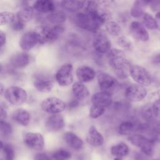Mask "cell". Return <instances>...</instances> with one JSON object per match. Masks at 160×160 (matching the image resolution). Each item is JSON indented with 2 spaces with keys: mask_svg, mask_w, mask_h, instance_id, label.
<instances>
[{
  "mask_svg": "<svg viewBox=\"0 0 160 160\" xmlns=\"http://www.w3.org/2000/svg\"><path fill=\"white\" fill-rule=\"evenodd\" d=\"M4 97L11 104L19 106L26 101L28 94L24 89L18 86H12L5 89Z\"/></svg>",
  "mask_w": 160,
  "mask_h": 160,
  "instance_id": "3957f363",
  "label": "cell"
},
{
  "mask_svg": "<svg viewBox=\"0 0 160 160\" xmlns=\"http://www.w3.org/2000/svg\"><path fill=\"white\" fill-rule=\"evenodd\" d=\"M152 131L158 136H160V122H155L152 128Z\"/></svg>",
  "mask_w": 160,
  "mask_h": 160,
  "instance_id": "7dc6e473",
  "label": "cell"
},
{
  "mask_svg": "<svg viewBox=\"0 0 160 160\" xmlns=\"http://www.w3.org/2000/svg\"><path fill=\"white\" fill-rule=\"evenodd\" d=\"M141 115L142 118L148 122H152L156 117L155 116L151 105H145L141 109Z\"/></svg>",
  "mask_w": 160,
  "mask_h": 160,
  "instance_id": "e575fe53",
  "label": "cell"
},
{
  "mask_svg": "<svg viewBox=\"0 0 160 160\" xmlns=\"http://www.w3.org/2000/svg\"><path fill=\"white\" fill-rule=\"evenodd\" d=\"M76 74L79 81L81 82H88L94 79L96 73L92 68L87 65H82L78 68Z\"/></svg>",
  "mask_w": 160,
  "mask_h": 160,
  "instance_id": "2e32d148",
  "label": "cell"
},
{
  "mask_svg": "<svg viewBox=\"0 0 160 160\" xmlns=\"http://www.w3.org/2000/svg\"><path fill=\"white\" fill-rule=\"evenodd\" d=\"M73 66L70 63H65L61 66L55 74L57 82L61 86L70 85L73 81Z\"/></svg>",
  "mask_w": 160,
  "mask_h": 160,
  "instance_id": "5b68a950",
  "label": "cell"
},
{
  "mask_svg": "<svg viewBox=\"0 0 160 160\" xmlns=\"http://www.w3.org/2000/svg\"><path fill=\"white\" fill-rule=\"evenodd\" d=\"M34 10L40 12H52L55 11L54 3L50 0L36 1L32 6Z\"/></svg>",
  "mask_w": 160,
  "mask_h": 160,
  "instance_id": "cb8c5ba5",
  "label": "cell"
},
{
  "mask_svg": "<svg viewBox=\"0 0 160 160\" xmlns=\"http://www.w3.org/2000/svg\"><path fill=\"white\" fill-rule=\"evenodd\" d=\"M82 9L84 11V12L92 13L99 9V4L96 1H84Z\"/></svg>",
  "mask_w": 160,
  "mask_h": 160,
  "instance_id": "b9f144b4",
  "label": "cell"
},
{
  "mask_svg": "<svg viewBox=\"0 0 160 160\" xmlns=\"http://www.w3.org/2000/svg\"><path fill=\"white\" fill-rule=\"evenodd\" d=\"M72 92L78 101L86 99L89 95V92L88 88L83 82L80 81L75 82L72 86Z\"/></svg>",
  "mask_w": 160,
  "mask_h": 160,
  "instance_id": "ffe728a7",
  "label": "cell"
},
{
  "mask_svg": "<svg viewBox=\"0 0 160 160\" xmlns=\"http://www.w3.org/2000/svg\"><path fill=\"white\" fill-rule=\"evenodd\" d=\"M34 160H54L52 157L44 152H39L35 155Z\"/></svg>",
  "mask_w": 160,
  "mask_h": 160,
  "instance_id": "f6af8a7d",
  "label": "cell"
},
{
  "mask_svg": "<svg viewBox=\"0 0 160 160\" xmlns=\"http://www.w3.org/2000/svg\"><path fill=\"white\" fill-rule=\"evenodd\" d=\"M124 94L126 99L129 101L139 102L146 98L147 91L144 86L142 85L132 84L126 88Z\"/></svg>",
  "mask_w": 160,
  "mask_h": 160,
  "instance_id": "9c48e42d",
  "label": "cell"
},
{
  "mask_svg": "<svg viewBox=\"0 0 160 160\" xmlns=\"http://www.w3.org/2000/svg\"><path fill=\"white\" fill-rule=\"evenodd\" d=\"M10 65L15 69L24 68L29 63L30 58L26 52H17L9 58Z\"/></svg>",
  "mask_w": 160,
  "mask_h": 160,
  "instance_id": "ac0fdd59",
  "label": "cell"
},
{
  "mask_svg": "<svg viewBox=\"0 0 160 160\" xmlns=\"http://www.w3.org/2000/svg\"><path fill=\"white\" fill-rule=\"evenodd\" d=\"M105 112V108L92 104L90 108L89 115L92 119H96L101 116Z\"/></svg>",
  "mask_w": 160,
  "mask_h": 160,
  "instance_id": "60d3db41",
  "label": "cell"
},
{
  "mask_svg": "<svg viewBox=\"0 0 160 160\" xmlns=\"http://www.w3.org/2000/svg\"><path fill=\"white\" fill-rule=\"evenodd\" d=\"M42 110L46 112L56 114L62 112L66 108L65 102L56 97H50L44 99L41 104Z\"/></svg>",
  "mask_w": 160,
  "mask_h": 160,
  "instance_id": "8992f818",
  "label": "cell"
},
{
  "mask_svg": "<svg viewBox=\"0 0 160 160\" xmlns=\"http://www.w3.org/2000/svg\"><path fill=\"white\" fill-rule=\"evenodd\" d=\"M49 30L50 28L44 26H38L33 30L37 36L39 44H43L49 42Z\"/></svg>",
  "mask_w": 160,
  "mask_h": 160,
  "instance_id": "f1b7e54d",
  "label": "cell"
},
{
  "mask_svg": "<svg viewBox=\"0 0 160 160\" xmlns=\"http://www.w3.org/2000/svg\"><path fill=\"white\" fill-rule=\"evenodd\" d=\"M15 14L9 11H2L0 13V24H11L15 21Z\"/></svg>",
  "mask_w": 160,
  "mask_h": 160,
  "instance_id": "d590c367",
  "label": "cell"
},
{
  "mask_svg": "<svg viewBox=\"0 0 160 160\" xmlns=\"http://www.w3.org/2000/svg\"><path fill=\"white\" fill-rule=\"evenodd\" d=\"M146 1H136L131 9V15L134 18H139L144 14V10L148 6Z\"/></svg>",
  "mask_w": 160,
  "mask_h": 160,
  "instance_id": "d4e9b609",
  "label": "cell"
},
{
  "mask_svg": "<svg viewBox=\"0 0 160 160\" xmlns=\"http://www.w3.org/2000/svg\"><path fill=\"white\" fill-rule=\"evenodd\" d=\"M152 62L154 64H160V53L153 57L152 59Z\"/></svg>",
  "mask_w": 160,
  "mask_h": 160,
  "instance_id": "681fc988",
  "label": "cell"
},
{
  "mask_svg": "<svg viewBox=\"0 0 160 160\" xmlns=\"http://www.w3.org/2000/svg\"><path fill=\"white\" fill-rule=\"evenodd\" d=\"M7 118V112L6 109L2 107V105H1L0 107V119L1 121L4 120Z\"/></svg>",
  "mask_w": 160,
  "mask_h": 160,
  "instance_id": "c3c4849f",
  "label": "cell"
},
{
  "mask_svg": "<svg viewBox=\"0 0 160 160\" xmlns=\"http://www.w3.org/2000/svg\"><path fill=\"white\" fill-rule=\"evenodd\" d=\"M117 43L121 48L127 51H131L133 48L132 42L125 36H120L118 38Z\"/></svg>",
  "mask_w": 160,
  "mask_h": 160,
  "instance_id": "ab89813d",
  "label": "cell"
},
{
  "mask_svg": "<svg viewBox=\"0 0 160 160\" xmlns=\"http://www.w3.org/2000/svg\"><path fill=\"white\" fill-rule=\"evenodd\" d=\"M156 20L160 23V12H158L156 14Z\"/></svg>",
  "mask_w": 160,
  "mask_h": 160,
  "instance_id": "f5cc1de1",
  "label": "cell"
},
{
  "mask_svg": "<svg viewBox=\"0 0 160 160\" xmlns=\"http://www.w3.org/2000/svg\"><path fill=\"white\" fill-rule=\"evenodd\" d=\"M87 142L92 146H101L103 144L104 139L100 132L96 126H91L88 131L86 136Z\"/></svg>",
  "mask_w": 160,
  "mask_h": 160,
  "instance_id": "d6986e66",
  "label": "cell"
},
{
  "mask_svg": "<svg viewBox=\"0 0 160 160\" xmlns=\"http://www.w3.org/2000/svg\"><path fill=\"white\" fill-rule=\"evenodd\" d=\"M129 75L136 84L143 86H149L151 84L152 78L150 74L146 69L141 66H132Z\"/></svg>",
  "mask_w": 160,
  "mask_h": 160,
  "instance_id": "52a82bcc",
  "label": "cell"
},
{
  "mask_svg": "<svg viewBox=\"0 0 160 160\" xmlns=\"http://www.w3.org/2000/svg\"><path fill=\"white\" fill-rule=\"evenodd\" d=\"M84 1H62L61 6L63 9L69 12H76L82 9Z\"/></svg>",
  "mask_w": 160,
  "mask_h": 160,
  "instance_id": "f546056e",
  "label": "cell"
},
{
  "mask_svg": "<svg viewBox=\"0 0 160 160\" xmlns=\"http://www.w3.org/2000/svg\"><path fill=\"white\" fill-rule=\"evenodd\" d=\"M92 45L94 49L101 54L108 52L111 49V42L106 32L102 30H99L94 39Z\"/></svg>",
  "mask_w": 160,
  "mask_h": 160,
  "instance_id": "ba28073f",
  "label": "cell"
},
{
  "mask_svg": "<svg viewBox=\"0 0 160 160\" xmlns=\"http://www.w3.org/2000/svg\"><path fill=\"white\" fill-rule=\"evenodd\" d=\"M48 20L52 24L56 25H59L64 22L66 20V16L65 14L61 11H54L48 14Z\"/></svg>",
  "mask_w": 160,
  "mask_h": 160,
  "instance_id": "4dcf8cb0",
  "label": "cell"
},
{
  "mask_svg": "<svg viewBox=\"0 0 160 160\" xmlns=\"http://www.w3.org/2000/svg\"><path fill=\"white\" fill-rule=\"evenodd\" d=\"M24 23L19 20H15L14 22L11 24V28L14 31H20L22 30L24 28Z\"/></svg>",
  "mask_w": 160,
  "mask_h": 160,
  "instance_id": "ee69618b",
  "label": "cell"
},
{
  "mask_svg": "<svg viewBox=\"0 0 160 160\" xmlns=\"http://www.w3.org/2000/svg\"><path fill=\"white\" fill-rule=\"evenodd\" d=\"M0 91H1V94H4V92L5 91V88H4V86L2 83L0 84Z\"/></svg>",
  "mask_w": 160,
  "mask_h": 160,
  "instance_id": "816d5d0a",
  "label": "cell"
},
{
  "mask_svg": "<svg viewBox=\"0 0 160 160\" xmlns=\"http://www.w3.org/2000/svg\"><path fill=\"white\" fill-rule=\"evenodd\" d=\"M106 31L112 36H118L121 32V28L119 23L116 21H110L105 25Z\"/></svg>",
  "mask_w": 160,
  "mask_h": 160,
  "instance_id": "d6a6232c",
  "label": "cell"
},
{
  "mask_svg": "<svg viewBox=\"0 0 160 160\" xmlns=\"http://www.w3.org/2000/svg\"><path fill=\"white\" fill-rule=\"evenodd\" d=\"M34 88L41 92H49L53 88V82L48 76L45 75L39 74L34 76L33 80Z\"/></svg>",
  "mask_w": 160,
  "mask_h": 160,
  "instance_id": "8fae6325",
  "label": "cell"
},
{
  "mask_svg": "<svg viewBox=\"0 0 160 160\" xmlns=\"http://www.w3.org/2000/svg\"><path fill=\"white\" fill-rule=\"evenodd\" d=\"M144 26L149 29H156L158 28L157 21L149 13L145 12L142 16Z\"/></svg>",
  "mask_w": 160,
  "mask_h": 160,
  "instance_id": "836d02e7",
  "label": "cell"
},
{
  "mask_svg": "<svg viewBox=\"0 0 160 160\" xmlns=\"http://www.w3.org/2000/svg\"><path fill=\"white\" fill-rule=\"evenodd\" d=\"M97 78L99 86L102 91L109 92V90L112 89L117 84L116 78L107 72L99 73Z\"/></svg>",
  "mask_w": 160,
  "mask_h": 160,
  "instance_id": "4fadbf2b",
  "label": "cell"
},
{
  "mask_svg": "<svg viewBox=\"0 0 160 160\" xmlns=\"http://www.w3.org/2000/svg\"><path fill=\"white\" fill-rule=\"evenodd\" d=\"M89 14H92L96 19L101 24H104V22L107 23L108 22L110 21L112 18V13L106 8H99L94 12Z\"/></svg>",
  "mask_w": 160,
  "mask_h": 160,
  "instance_id": "484cf974",
  "label": "cell"
},
{
  "mask_svg": "<svg viewBox=\"0 0 160 160\" xmlns=\"http://www.w3.org/2000/svg\"><path fill=\"white\" fill-rule=\"evenodd\" d=\"M24 142L29 148L36 151L41 150L44 146V138L39 132H27L24 137Z\"/></svg>",
  "mask_w": 160,
  "mask_h": 160,
  "instance_id": "30bf717a",
  "label": "cell"
},
{
  "mask_svg": "<svg viewBox=\"0 0 160 160\" xmlns=\"http://www.w3.org/2000/svg\"><path fill=\"white\" fill-rule=\"evenodd\" d=\"M39 44L38 39L34 31L24 33L20 38L19 44L21 48L24 51H29Z\"/></svg>",
  "mask_w": 160,
  "mask_h": 160,
  "instance_id": "7c38bea8",
  "label": "cell"
},
{
  "mask_svg": "<svg viewBox=\"0 0 160 160\" xmlns=\"http://www.w3.org/2000/svg\"><path fill=\"white\" fill-rule=\"evenodd\" d=\"M74 24L79 28L91 32H97L101 25L92 14L78 12L73 18Z\"/></svg>",
  "mask_w": 160,
  "mask_h": 160,
  "instance_id": "7a4b0ae2",
  "label": "cell"
},
{
  "mask_svg": "<svg viewBox=\"0 0 160 160\" xmlns=\"http://www.w3.org/2000/svg\"><path fill=\"white\" fill-rule=\"evenodd\" d=\"M130 31L134 38L142 41L146 42L149 40V33L145 27L138 21H132L130 25Z\"/></svg>",
  "mask_w": 160,
  "mask_h": 160,
  "instance_id": "5bb4252c",
  "label": "cell"
},
{
  "mask_svg": "<svg viewBox=\"0 0 160 160\" xmlns=\"http://www.w3.org/2000/svg\"><path fill=\"white\" fill-rule=\"evenodd\" d=\"M0 132L1 134L5 138L9 137L12 132L11 125L7 121L2 120L0 121Z\"/></svg>",
  "mask_w": 160,
  "mask_h": 160,
  "instance_id": "f35d334b",
  "label": "cell"
},
{
  "mask_svg": "<svg viewBox=\"0 0 160 160\" xmlns=\"http://www.w3.org/2000/svg\"><path fill=\"white\" fill-rule=\"evenodd\" d=\"M6 42V34L1 29L0 30V45L1 49H2V47L5 45Z\"/></svg>",
  "mask_w": 160,
  "mask_h": 160,
  "instance_id": "bcb514c9",
  "label": "cell"
},
{
  "mask_svg": "<svg viewBox=\"0 0 160 160\" xmlns=\"http://www.w3.org/2000/svg\"><path fill=\"white\" fill-rule=\"evenodd\" d=\"M64 27L61 24L56 25L50 28L49 32V42L56 41L64 33Z\"/></svg>",
  "mask_w": 160,
  "mask_h": 160,
  "instance_id": "1f68e13d",
  "label": "cell"
},
{
  "mask_svg": "<svg viewBox=\"0 0 160 160\" xmlns=\"http://www.w3.org/2000/svg\"><path fill=\"white\" fill-rule=\"evenodd\" d=\"M140 123L132 120L122 122L118 126V132L121 135H129L135 131H138Z\"/></svg>",
  "mask_w": 160,
  "mask_h": 160,
  "instance_id": "44dd1931",
  "label": "cell"
},
{
  "mask_svg": "<svg viewBox=\"0 0 160 160\" xmlns=\"http://www.w3.org/2000/svg\"><path fill=\"white\" fill-rule=\"evenodd\" d=\"M129 152L128 146L124 142H119L113 145L111 148V153L112 156L118 158H122L126 156Z\"/></svg>",
  "mask_w": 160,
  "mask_h": 160,
  "instance_id": "83f0119b",
  "label": "cell"
},
{
  "mask_svg": "<svg viewBox=\"0 0 160 160\" xmlns=\"http://www.w3.org/2000/svg\"><path fill=\"white\" fill-rule=\"evenodd\" d=\"M128 141L134 146L141 149V151L147 156H151L154 153V142L151 139L141 134H134L128 137Z\"/></svg>",
  "mask_w": 160,
  "mask_h": 160,
  "instance_id": "277c9868",
  "label": "cell"
},
{
  "mask_svg": "<svg viewBox=\"0 0 160 160\" xmlns=\"http://www.w3.org/2000/svg\"><path fill=\"white\" fill-rule=\"evenodd\" d=\"M91 102L93 105L102 108H107L112 102V98L109 92L101 91L94 93L91 97Z\"/></svg>",
  "mask_w": 160,
  "mask_h": 160,
  "instance_id": "9a60e30c",
  "label": "cell"
},
{
  "mask_svg": "<svg viewBox=\"0 0 160 160\" xmlns=\"http://www.w3.org/2000/svg\"><path fill=\"white\" fill-rule=\"evenodd\" d=\"M108 63L116 76L121 79L129 76L132 67L125 56L124 52L119 49H111L108 52Z\"/></svg>",
  "mask_w": 160,
  "mask_h": 160,
  "instance_id": "6da1fadb",
  "label": "cell"
},
{
  "mask_svg": "<svg viewBox=\"0 0 160 160\" xmlns=\"http://www.w3.org/2000/svg\"><path fill=\"white\" fill-rule=\"evenodd\" d=\"M12 118L16 123L23 126H27L30 122L31 115L28 111L23 109H18L14 111Z\"/></svg>",
  "mask_w": 160,
  "mask_h": 160,
  "instance_id": "7402d4cb",
  "label": "cell"
},
{
  "mask_svg": "<svg viewBox=\"0 0 160 160\" xmlns=\"http://www.w3.org/2000/svg\"><path fill=\"white\" fill-rule=\"evenodd\" d=\"M45 126L49 131H58L62 129L64 126V118L61 114H52L47 118Z\"/></svg>",
  "mask_w": 160,
  "mask_h": 160,
  "instance_id": "e0dca14e",
  "label": "cell"
},
{
  "mask_svg": "<svg viewBox=\"0 0 160 160\" xmlns=\"http://www.w3.org/2000/svg\"><path fill=\"white\" fill-rule=\"evenodd\" d=\"M71 153L64 149L56 150L52 154V157L54 160H69L71 158Z\"/></svg>",
  "mask_w": 160,
  "mask_h": 160,
  "instance_id": "74e56055",
  "label": "cell"
},
{
  "mask_svg": "<svg viewBox=\"0 0 160 160\" xmlns=\"http://www.w3.org/2000/svg\"><path fill=\"white\" fill-rule=\"evenodd\" d=\"M63 138L66 144L74 149L79 150L83 146L82 140L78 136L72 132H66L64 134Z\"/></svg>",
  "mask_w": 160,
  "mask_h": 160,
  "instance_id": "603a6c76",
  "label": "cell"
},
{
  "mask_svg": "<svg viewBox=\"0 0 160 160\" xmlns=\"http://www.w3.org/2000/svg\"><path fill=\"white\" fill-rule=\"evenodd\" d=\"M152 109L155 116L157 118L160 116V97L152 101L151 104Z\"/></svg>",
  "mask_w": 160,
  "mask_h": 160,
  "instance_id": "7bdbcfd3",
  "label": "cell"
},
{
  "mask_svg": "<svg viewBox=\"0 0 160 160\" xmlns=\"http://www.w3.org/2000/svg\"><path fill=\"white\" fill-rule=\"evenodd\" d=\"M1 148L3 154L6 160H14L15 153L12 146L10 144H3L2 142L1 141Z\"/></svg>",
  "mask_w": 160,
  "mask_h": 160,
  "instance_id": "8d00e7d4",
  "label": "cell"
},
{
  "mask_svg": "<svg viewBox=\"0 0 160 160\" xmlns=\"http://www.w3.org/2000/svg\"><path fill=\"white\" fill-rule=\"evenodd\" d=\"M34 14V9L33 8L27 6H24L21 9H19L16 13V18L18 20H19L24 23L30 21Z\"/></svg>",
  "mask_w": 160,
  "mask_h": 160,
  "instance_id": "4316f807",
  "label": "cell"
},
{
  "mask_svg": "<svg viewBox=\"0 0 160 160\" xmlns=\"http://www.w3.org/2000/svg\"><path fill=\"white\" fill-rule=\"evenodd\" d=\"M113 160H122V158H118V157H115V158Z\"/></svg>",
  "mask_w": 160,
  "mask_h": 160,
  "instance_id": "db71d44e",
  "label": "cell"
},
{
  "mask_svg": "<svg viewBox=\"0 0 160 160\" xmlns=\"http://www.w3.org/2000/svg\"><path fill=\"white\" fill-rule=\"evenodd\" d=\"M78 104V100H77V99L72 100V101L69 103V107H71V108H74V107H76Z\"/></svg>",
  "mask_w": 160,
  "mask_h": 160,
  "instance_id": "f907efd6",
  "label": "cell"
}]
</instances>
